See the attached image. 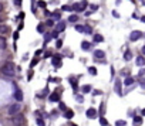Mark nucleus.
<instances>
[{"label":"nucleus","instance_id":"nucleus-1","mask_svg":"<svg viewBox=\"0 0 145 126\" xmlns=\"http://www.w3.org/2000/svg\"><path fill=\"white\" fill-rule=\"evenodd\" d=\"M24 122H26V119H24V116H23L21 113H17V115H14V116L12 118V123H13V126H21Z\"/></svg>","mask_w":145,"mask_h":126},{"label":"nucleus","instance_id":"nucleus-2","mask_svg":"<svg viewBox=\"0 0 145 126\" xmlns=\"http://www.w3.org/2000/svg\"><path fill=\"white\" fill-rule=\"evenodd\" d=\"M1 72L7 77H13L14 75V69H13V65L10 63H7L4 67H1Z\"/></svg>","mask_w":145,"mask_h":126},{"label":"nucleus","instance_id":"nucleus-3","mask_svg":"<svg viewBox=\"0 0 145 126\" xmlns=\"http://www.w3.org/2000/svg\"><path fill=\"white\" fill-rule=\"evenodd\" d=\"M20 109H21V105L17 102V103H13L12 106H9V109H7V112H9V115H12V116H14V115H17L19 112H20Z\"/></svg>","mask_w":145,"mask_h":126},{"label":"nucleus","instance_id":"nucleus-4","mask_svg":"<svg viewBox=\"0 0 145 126\" xmlns=\"http://www.w3.org/2000/svg\"><path fill=\"white\" fill-rule=\"evenodd\" d=\"M114 88H115V92L117 95L122 96V82L120 79H115V84H114Z\"/></svg>","mask_w":145,"mask_h":126},{"label":"nucleus","instance_id":"nucleus-5","mask_svg":"<svg viewBox=\"0 0 145 126\" xmlns=\"http://www.w3.org/2000/svg\"><path fill=\"white\" fill-rule=\"evenodd\" d=\"M85 7H87V1H85V0H82L81 3H77V4H74V6H73V10L84 11V10H85Z\"/></svg>","mask_w":145,"mask_h":126},{"label":"nucleus","instance_id":"nucleus-6","mask_svg":"<svg viewBox=\"0 0 145 126\" xmlns=\"http://www.w3.org/2000/svg\"><path fill=\"white\" fill-rule=\"evenodd\" d=\"M51 64H53V67L60 68V67L63 65V63H61V57H60V55H54L53 60H51Z\"/></svg>","mask_w":145,"mask_h":126},{"label":"nucleus","instance_id":"nucleus-7","mask_svg":"<svg viewBox=\"0 0 145 126\" xmlns=\"http://www.w3.org/2000/svg\"><path fill=\"white\" fill-rule=\"evenodd\" d=\"M129 38H131V41H137V40L142 38V33H141V31H138V30H135V31H132V33H131Z\"/></svg>","mask_w":145,"mask_h":126},{"label":"nucleus","instance_id":"nucleus-8","mask_svg":"<svg viewBox=\"0 0 145 126\" xmlns=\"http://www.w3.org/2000/svg\"><path fill=\"white\" fill-rule=\"evenodd\" d=\"M48 99H50L51 102H60V94H58L57 91H54L53 94L48 96Z\"/></svg>","mask_w":145,"mask_h":126},{"label":"nucleus","instance_id":"nucleus-9","mask_svg":"<svg viewBox=\"0 0 145 126\" xmlns=\"http://www.w3.org/2000/svg\"><path fill=\"white\" fill-rule=\"evenodd\" d=\"M85 115H87V118H90V119H94V118L97 116V110L94 109V108H90V109H87Z\"/></svg>","mask_w":145,"mask_h":126},{"label":"nucleus","instance_id":"nucleus-10","mask_svg":"<svg viewBox=\"0 0 145 126\" xmlns=\"http://www.w3.org/2000/svg\"><path fill=\"white\" fill-rule=\"evenodd\" d=\"M94 57H95V58H104V57H105V52H104L102 50H95V51H94Z\"/></svg>","mask_w":145,"mask_h":126},{"label":"nucleus","instance_id":"nucleus-11","mask_svg":"<svg viewBox=\"0 0 145 126\" xmlns=\"http://www.w3.org/2000/svg\"><path fill=\"white\" fill-rule=\"evenodd\" d=\"M14 98L17 99V102H21V101H23V92H21L20 89H16V92H14Z\"/></svg>","mask_w":145,"mask_h":126},{"label":"nucleus","instance_id":"nucleus-12","mask_svg":"<svg viewBox=\"0 0 145 126\" xmlns=\"http://www.w3.org/2000/svg\"><path fill=\"white\" fill-rule=\"evenodd\" d=\"M51 17H53V20H60V18H61V11H60V10L53 11V13H51Z\"/></svg>","mask_w":145,"mask_h":126},{"label":"nucleus","instance_id":"nucleus-13","mask_svg":"<svg viewBox=\"0 0 145 126\" xmlns=\"http://www.w3.org/2000/svg\"><path fill=\"white\" fill-rule=\"evenodd\" d=\"M137 65H138V67H144L145 65V58L142 55H139V57L137 58Z\"/></svg>","mask_w":145,"mask_h":126},{"label":"nucleus","instance_id":"nucleus-14","mask_svg":"<svg viewBox=\"0 0 145 126\" xmlns=\"http://www.w3.org/2000/svg\"><path fill=\"white\" fill-rule=\"evenodd\" d=\"M132 84H134V78H132V77H127L125 81H124V85H125V86H131Z\"/></svg>","mask_w":145,"mask_h":126},{"label":"nucleus","instance_id":"nucleus-15","mask_svg":"<svg viewBox=\"0 0 145 126\" xmlns=\"http://www.w3.org/2000/svg\"><path fill=\"white\" fill-rule=\"evenodd\" d=\"M64 29H65V23L64 21H60V23L57 24V31L61 33V31H64Z\"/></svg>","mask_w":145,"mask_h":126},{"label":"nucleus","instance_id":"nucleus-16","mask_svg":"<svg viewBox=\"0 0 145 126\" xmlns=\"http://www.w3.org/2000/svg\"><path fill=\"white\" fill-rule=\"evenodd\" d=\"M64 116L67 118V119H71V118L74 116V110H73V109H67V110H65V113H64Z\"/></svg>","mask_w":145,"mask_h":126},{"label":"nucleus","instance_id":"nucleus-17","mask_svg":"<svg viewBox=\"0 0 145 126\" xmlns=\"http://www.w3.org/2000/svg\"><path fill=\"white\" fill-rule=\"evenodd\" d=\"M131 58H132V52H131L129 50H127V51L124 52V60H125V61H129Z\"/></svg>","mask_w":145,"mask_h":126},{"label":"nucleus","instance_id":"nucleus-18","mask_svg":"<svg viewBox=\"0 0 145 126\" xmlns=\"http://www.w3.org/2000/svg\"><path fill=\"white\" fill-rule=\"evenodd\" d=\"M0 50H6V38L0 35Z\"/></svg>","mask_w":145,"mask_h":126},{"label":"nucleus","instance_id":"nucleus-19","mask_svg":"<svg viewBox=\"0 0 145 126\" xmlns=\"http://www.w3.org/2000/svg\"><path fill=\"white\" fill-rule=\"evenodd\" d=\"M81 48L87 51V50H90V48H91V44H90L88 41H82V43H81Z\"/></svg>","mask_w":145,"mask_h":126},{"label":"nucleus","instance_id":"nucleus-20","mask_svg":"<svg viewBox=\"0 0 145 126\" xmlns=\"http://www.w3.org/2000/svg\"><path fill=\"white\" fill-rule=\"evenodd\" d=\"M94 41H95V43H101V41H104V37H102L101 34H95V35H94Z\"/></svg>","mask_w":145,"mask_h":126},{"label":"nucleus","instance_id":"nucleus-21","mask_svg":"<svg viewBox=\"0 0 145 126\" xmlns=\"http://www.w3.org/2000/svg\"><path fill=\"white\" fill-rule=\"evenodd\" d=\"M81 91H82L84 94H88V92L91 91V86H90V85H84V86L81 88Z\"/></svg>","mask_w":145,"mask_h":126},{"label":"nucleus","instance_id":"nucleus-22","mask_svg":"<svg viewBox=\"0 0 145 126\" xmlns=\"http://www.w3.org/2000/svg\"><path fill=\"white\" fill-rule=\"evenodd\" d=\"M6 33H9L7 26H0V34H6Z\"/></svg>","mask_w":145,"mask_h":126},{"label":"nucleus","instance_id":"nucleus-23","mask_svg":"<svg viewBox=\"0 0 145 126\" xmlns=\"http://www.w3.org/2000/svg\"><path fill=\"white\" fill-rule=\"evenodd\" d=\"M88 72H90L91 75H97V68L95 67H90V68H88Z\"/></svg>","mask_w":145,"mask_h":126},{"label":"nucleus","instance_id":"nucleus-24","mask_svg":"<svg viewBox=\"0 0 145 126\" xmlns=\"http://www.w3.org/2000/svg\"><path fill=\"white\" fill-rule=\"evenodd\" d=\"M100 123H101L102 126H107V125H108V122H107V119H105L104 116H101V118H100Z\"/></svg>","mask_w":145,"mask_h":126},{"label":"nucleus","instance_id":"nucleus-25","mask_svg":"<svg viewBox=\"0 0 145 126\" xmlns=\"http://www.w3.org/2000/svg\"><path fill=\"white\" fill-rule=\"evenodd\" d=\"M37 31H38V33H44V24H43V23H40V24L37 26Z\"/></svg>","mask_w":145,"mask_h":126},{"label":"nucleus","instance_id":"nucleus-26","mask_svg":"<svg viewBox=\"0 0 145 126\" xmlns=\"http://www.w3.org/2000/svg\"><path fill=\"white\" fill-rule=\"evenodd\" d=\"M37 4H38L40 7H43V9H46V7H47V3H46L44 0H38V3H37Z\"/></svg>","mask_w":145,"mask_h":126},{"label":"nucleus","instance_id":"nucleus-27","mask_svg":"<svg viewBox=\"0 0 145 126\" xmlns=\"http://www.w3.org/2000/svg\"><path fill=\"white\" fill-rule=\"evenodd\" d=\"M141 122H142V118H139V116H135V118H134V123H135V125H139Z\"/></svg>","mask_w":145,"mask_h":126},{"label":"nucleus","instance_id":"nucleus-28","mask_svg":"<svg viewBox=\"0 0 145 126\" xmlns=\"http://www.w3.org/2000/svg\"><path fill=\"white\" fill-rule=\"evenodd\" d=\"M77 20H78V16H70L68 17V21H70V23H76Z\"/></svg>","mask_w":145,"mask_h":126},{"label":"nucleus","instance_id":"nucleus-29","mask_svg":"<svg viewBox=\"0 0 145 126\" xmlns=\"http://www.w3.org/2000/svg\"><path fill=\"white\" fill-rule=\"evenodd\" d=\"M84 33H87V34H91V33H93V29H91L90 26H84Z\"/></svg>","mask_w":145,"mask_h":126},{"label":"nucleus","instance_id":"nucleus-30","mask_svg":"<svg viewBox=\"0 0 145 126\" xmlns=\"http://www.w3.org/2000/svg\"><path fill=\"white\" fill-rule=\"evenodd\" d=\"M76 31L84 33V26H80V24H77V26H76Z\"/></svg>","mask_w":145,"mask_h":126},{"label":"nucleus","instance_id":"nucleus-31","mask_svg":"<svg viewBox=\"0 0 145 126\" xmlns=\"http://www.w3.org/2000/svg\"><path fill=\"white\" fill-rule=\"evenodd\" d=\"M70 81H71V85H73V88H74V89H77V86H78V85H77V79H76V78H71Z\"/></svg>","mask_w":145,"mask_h":126},{"label":"nucleus","instance_id":"nucleus-32","mask_svg":"<svg viewBox=\"0 0 145 126\" xmlns=\"http://www.w3.org/2000/svg\"><path fill=\"white\" fill-rule=\"evenodd\" d=\"M61 10H63V11H71V10H73V6H63Z\"/></svg>","mask_w":145,"mask_h":126},{"label":"nucleus","instance_id":"nucleus-33","mask_svg":"<svg viewBox=\"0 0 145 126\" xmlns=\"http://www.w3.org/2000/svg\"><path fill=\"white\" fill-rule=\"evenodd\" d=\"M37 125L38 126H46V122H44L41 118H37Z\"/></svg>","mask_w":145,"mask_h":126},{"label":"nucleus","instance_id":"nucleus-34","mask_svg":"<svg viewBox=\"0 0 145 126\" xmlns=\"http://www.w3.org/2000/svg\"><path fill=\"white\" fill-rule=\"evenodd\" d=\"M115 125H117V126H125V125H127V122H125V120H117Z\"/></svg>","mask_w":145,"mask_h":126},{"label":"nucleus","instance_id":"nucleus-35","mask_svg":"<svg viewBox=\"0 0 145 126\" xmlns=\"http://www.w3.org/2000/svg\"><path fill=\"white\" fill-rule=\"evenodd\" d=\"M50 40H51V34H46L44 35V43H48Z\"/></svg>","mask_w":145,"mask_h":126},{"label":"nucleus","instance_id":"nucleus-36","mask_svg":"<svg viewBox=\"0 0 145 126\" xmlns=\"http://www.w3.org/2000/svg\"><path fill=\"white\" fill-rule=\"evenodd\" d=\"M90 10H91V11H95V10H98V6H97V4H91V6H90Z\"/></svg>","mask_w":145,"mask_h":126},{"label":"nucleus","instance_id":"nucleus-37","mask_svg":"<svg viewBox=\"0 0 145 126\" xmlns=\"http://www.w3.org/2000/svg\"><path fill=\"white\" fill-rule=\"evenodd\" d=\"M46 24H47V26H54V20H53V18H48L47 21H46Z\"/></svg>","mask_w":145,"mask_h":126},{"label":"nucleus","instance_id":"nucleus-38","mask_svg":"<svg viewBox=\"0 0 145 126\" xmlns=\"http://www.w3.org/2000/svg\"><path fill=\"white\" fill-rule=\"evenodd\" d=\"M51 38H58V31H57V30L51 33Z\"/></svg>","mask_w":145,"mask_h":126},{"label":"nucleus","instance_id":"nucleus-39","mask_svg":"<svg viewBox=\"0 0 145 126\" xmlns=\"http://www.w3.org/2000/svg\"><path fill=\"white\" fill-rule=\"evenodd\" d=\"M76 99H77V102H84V98H82V96H81V95H77V96H76Z\"/></svg>","mask_w":145,"mask_h":126},{"label":"nucleus","instance_id":"nucleus-40","mask_svg":"<svg viewBox=\"0 0 145 126\" xmlns=\"http://www.w3.org/2000/svg\"><path fill=\"white\" fill-rule=\"evenodd\" d=\"M58 108H60L61 110H67V108H65V105L63 103V102H60V103H58Z\"/></svg>","mask_w":145,"mask_h":126},{"label":"nucleus","instance_id":"nucleus-41","mask_svg":"<svg viewBox=\"0 0 145 126\" xmlns=\"http://www.w3.org/2000/svg\"><path fill=\"white\" fill-rule=\"evenodd\" d=\"M61 46H63V41H61V40H57V41H56V47H61Z\"/></svg>","mask_w":145,"mask_h":126},{"label":"nucleus","instance_id":"nucleus-42","mask_svg":"<svg viewBox=\"0 0 145 126\" xmlns=\"http://www.w3.org/2000/svg\"><path fill=\"white\" fill-rule=\"evenodd\" d=\"M113 16L115 17V18H120V14H118V11H115V10H113Z\"/></svg>","mask_w":145,"mask_h":126},{"label":"nucleus","instance_id":"nucleus-43","mask_svg":"<svg viewBox=\"0 0 145 126\" xmlns=\"http://www.w3.org/2000/svg\"><path fill=\"white\" fill-rule=\"evenodd\" d=\"M37 63H38V60H33L32 63H30V67H34V65H36Z\"/></svg>","mask_w":145,"mask_h":126},{"label":"nucleus","instance_id":"nucleus-44","mask_svg":"<svg viewBox=\"0 0 145 126\" xmlns=\"http://www.w3.org/2000/svg\"><path fill=\"white\" fill-rule=\"evenodd\" d=\"M13 38H14V40H17V38H19V31L13 33Z\"/></svg>","mask_w":145,"mask_h":126},{"label":"nucleus","instance_id":"nucleus-45","mask_svg":"<svg viewBox=\"0 0 145 126\" xmlns=\"http://www.w3.org/2000/svg\"><path fill=\"white\" fill-rule=\"evenodd\" d=\"M23 27H24V26H23V23H20V24H19V27H17V30H23Z\"/></svg>","mask_w":145,"mask_h":126},{"label":"nucleus","instance_id":"nucleus-46","mask_svg":"<svg viewBox=\"0 0 145 126\" xmlns=\"http://www.w3.org/2000/svg\"><path fill=\"white\" fill-rule=\"evenodd\" d=\"M141 88H144V89H145V79L141 81Z\"/></svg>","mask_w":145,"mask_h":126},{"label":"nucleus","instance_id":"nucleus-47","mask_svg":"<svg viewBox=\"0 0 145 126\" xmlns=\"http://www.w3.org/2000/svg\"><path fill=\"white\" fill-rule=\"evenodd\" d=\"M20 3H21V0H14V4L16 6H20Z\"/></svg>","mask_w":145,"mask_h":126},{"label":"nucleus","instance_id":"nucleus-48","mask_svg":"<svg viewBox=\"0 0 145 126\" xmlns=\"http://www.w3.org/2000/svg\"><path fill=\"white\" fill-rule=\"evenodd\" d=\"M94 94H95V95H101L102 92H101V91H98V89H95V91H94Z\"/></svg>","mask_w":145,"mask_h":126},{"label":"nucleus","instance_id":"nucleus-49","mask_svg":"<svg viewBox=\"0 0 145 126\" xmlns=\"http://www.w3.org/2000/svg\"><path fill=\"white\" fill-rule=\"evenodd\" d=\"M24 16H26L24 13H20V14H19V18H24Z\"/></svg>","mask_w":145,"mask_h":126},{"label":"nucleus","instance_id":"nucleus-50","mask_svg":"<svg viewBox=\"0 0 145 126\" xmlns=\"http://www.w3.org/2000/svg\"><path fill=\"white\" fill-rule=\"evenodd\" d=\"M1 10H3V4L0 3V11H1Z\"/></svg>","mask_w":145,"mask_h":126},{"label":"nucleus","instance_id":"nucleus-51","mask_svg":"<svg viewBox=\"0 0 145 126\" xmlns=\"http://www.w3.org/2000/svg\"><path fill=\"white\" fill-rule=\"evenodd\" d=\"M0 21H4V17H1V16H0Z\"/></svg>","mask_w":145,"mask_h":126},{"label":"nucleus","instance_id":"nucleus-52","mask_svg":"<svg viewBox=\"0 0 145 126\" xmlns=\"http://www.w3.org/2000/svg\"><path fill=\"white\" fill-rule=\"evenodd\" d=\"M142 54H145V46L142 47Z\"/></svg>","mask_w":145,"mask_h":126},{"label":"nucleus","instance_id":"nucleus-53","mask_svg":"<svg viewBox=\"0 0 145 126\" xmlns=\"http://www.w3.org/2000/svg\"><path fill=\"white\" fill-rule=\"evenodd\" d=\"M142 116H145V109H142Z\"/></svg>","mask_w":145,"mask_h":126},{"label":"nucleus","instance_id":"nucleus-54","mask_svg":"<svg viewBox=\"0 0 145 126\" xmlns=\"http://www.w3.org/2000/svg\"><path fill=\"white\" fill-rule=\"evenodd\" d=\"M141 21H144V23H145V17H142V18H141Z\"/></svg>","mask_w":145,"mask_h":126},{"label":"nucleus","instance_id":"nucleus-55","mask_svg":"<svg viewBox=\"0 0 145 126\" xmlns=\"http://www.w3.org/2000/svg\"><path fill=\"white\" fill-rule=\"evenodd\" d=\"M71 126H77V125H74V123H71Z\"/></svg>","mask_w":145,"mask_h":126}]
</instances>
